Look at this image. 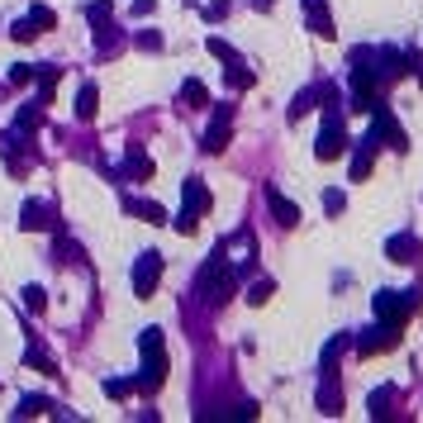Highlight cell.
Here are the masks:
<instances>
[{
    "instance_id": "cell-1",
    "label": "cell",
    "mask_w": 423,
    "mask_h": 423,
    "mask_svg": "<svg viewBox=\"0 0 423 423\" xmlns=\"http://www.w3.org/2000/svg\"><path fill=\"white\" fill-rule=\"evenodd\" d=\"M143 352V371H138V390H157L167 380V347H162V329H143L138 338Z\"/></svg>"
},
{
    "instance_id": "cell-2",
    "label": "cell",
    "mask_w": 423,
    "mask_h": 423,
    "mask_svg": "<svg viewBox=\"0 0 423 423\" xmlns=\"http://www.w3.org/2000/svg\"><path fill=\"white\" fill-rule=\"evenodd\" d=\"M343 153H347V133H343V105H324V128H319L314 157H319V162H338Z\"/></svg>"
},
{
    "instance_id": "cell-3",
    "label": "cell",
    "mask_w": 423,
    "mask_h": 423,
    "mask_svg": "<svg viewBox=\"0 0 423 423\" xmlns=\"http://www.w3.org/2000/svg\"><path fill=\"white\" fill-rule=\"evenodd\" d=\"M157 281H162V252H143L138 262H133V295L153 300Z\"/></svg>"
},
{
    "instance_id": "cell-4",
    "label": "cell",
    "mask_w": 423,
    "mask_h": 423,
    "mask_svg": "<svg viewBox=\"0 0 423 423\" xmlns=\"http://www.w3.org/2000/svg\"><path fill=\"white\" fill-rule=\"evenodd\" d=\"M376 128H371V138L380 143V148H395V153H405L409 148V138H405V128H400V119H395L390 110H385V105H376Z\"/></svg>"
},
{
    "instance_id": "cell-5",
    "label": "cell",
    "mask_w": 423,
    "mask_h": 423,
    "mask_svg": "<svg viewBox=\"0 0 423 423\" xmlns=\"http://www.w3.org/2000/svg\"><path fill=\"white\" fill-rule=\"evenodd\" d=\"M229 133H234V105H219L209 128H204V153H224L229 148Z\"/></svg>"
},
{
    "instance_id": "cell-6",
    "label": "cell",
    "mask_w": 423,
    "mask_h": 423,
    "mask_svg": "<svg viewBox=\"0 0 423 423\" xmlns=\"http://www.w3.org/2000/svg\"><path fill=\"white\" fill-rule=\"evenodd\" d=\"M390 347H400V324H385V329H371L366 338L357 343L361 357H376V352H390Z\"/></svg>"
},
{
    "instance_id": "cell-7",
    "label": "cell",
    "mask_w": 423,
    "mask_h": 423,
    "mask_svg": "<svg viewBox=\"0 0 423 423\" xmlns=\"http://www.w3.org/2000/svg\"><path fill=\"white\" fill-rule=\"evenodd\" d=\"M376 314L385 319V324H405V319H409L405 290H380V295H376Z\"/></svg>"
},
{
    "instance_id": "cell-8",
    "label": "cell",
    "mask_w": 423,
    "mask_h": 423,
    "mask_svg": "<svg viewBox=\"0 0 423 423\" xmlns=\"http://www.w3.org/2000/svg\"><path fill=\"white\" fill-rule=\"evenodd\" d=\"M300 10H304V24H309L314 33H319V38H333V15H329V5H324V0H300Z\"/></svg>"
},
{
    "instance_id": "cell-9",
    "label": "cell",
    "mask_w": 423,
    "mask_h": 423,
    "mask_svg": "<svg viewBox=\"0 0 423 423\" xmlns=\"http://www.w3.org/2000/svg\"><path fill=\"white\" fill-rule=\"evenodd\" d=\"M19 229H24V234L53 229V214H48V204H38V200H24V209H19Z\"/></svg>"
},
{
    "instance_id": "cell-10",
    "label": "cell",
    "mask_w": 423,
    "mask_h": 423,
    "mask_svg": "<svg viewBox=\"0 0 423 423\" xmlns=\"http://www.w3.org/2000/svg\"><path fill=\"white\" fill-rule=\"evenodd\" d=\"M376 77L380 81H400V77H405V72H409V57H400V53H390V48H380V53H376Z\"/></svg>"
},
{
    "instance_id": "cell-11",
    "label": "cell",
    "mask_w": 423,
    "mask_h": 423,
    "mask_svg": "<svg viewBox=\"0 0 423 423\" xmlns=\"http://www.w3.org/2000/svg\"><path fill=\"white\" fill-rule=\"evenodd\" d=\"M267 209L276 214V224H281V229H295V224H300V209L285 200V195H276V190H267Z\"/></svg>"
},
{
    "instance_id": "cell-12",
    "label": "cell",
    "mask_w": 423,
    "mask_h": 423,
    "mask_svg": "<svg viewBox=\"0 0 423 423\" xmlns=\"http://www.w3.org/2000/svg\"><path fill=\"white\" fill-rule=\"evenodd\" d=\"M95 48H100V57H114V53L124 48V33L105 19V24H95Z\"/></svg>"
},
{
    "instance_id": "cell-13",
    "label": "cell",
    "mask_w": 423,
    "mask_h": 423,
    "mask_svg": "<svg viewBox=\"0 0 423 423\" xmlns=\"http://www.w3.org/2000/svg\"><path fill=\"white\" fill-rule=\"evenodd\" d=\"M376 148H380L376 138L357 143V153H352V181H366V176H371V153H376Z\"/></svg>"
},
{
    "instance_id": "cell-14",
    "label": "cell",
    "mask_w": 423,
    "mask_h": 423,
    "mask_svg": "<svg viewBox=\"0 0 423 423\" xmlns=\"http://www.w3.org/2000/svg\"><path fill=\"white\" fill-rule=\"evenodd\" d=\"M95 100H100V95H95V81H86V86L77 91V100H72V110H77L81 124H91V119H95Z\"/></svg>"
},
{
    "instance_id": "cell-15",
    "label": "cell",
    "mask_w": 423,
    "mask_h": 423,
    "mask_svg": "<svg viewBox=\"0 0 423 423\" xmlns=\"http://www.w3.org/2000/svg\"><path fill=\"white\" fill-rule=\"evenodd\" d=\"M181 195H186V214H195V219L209 209V190H204V181H186V190H181Z\"/></svg>"
},
{
    "instance_id": "cell-16",
    "label": "cell",
    "mask_w": 423,
    "mask_h": 423,
    "mask_svg": "<svg viewBox=\"0 0 423 423\" xmlns=\"http://www.w3.org/2000/svg\"><path fill=\"white\" fill-rule=\"evenodd\" d=\"M124 209H128V214H138L143 224H167V209L153 204V200H124Z\"/></svg>"
},
{
    "instance_id": "cell-17",
    "label": "cell",
    "mask_w": 423,
    "mask_h": 423,
    "mask_svg": "<svg viewBox=\"0 0 423 423\" xmlns=\"http://www.w3.org/2000/svg\"><path fill=\"white\" fill-rule=\"evenodd\" d=\"M319 409H324V414H343V395H338V376H324V390H319Z\"/></svg>"
},
{
    "instance_id": "cell-18",
    "label": "cell",
    "mask_w": 423,
    "mask_h": 423,
    "mask_svg": "<svg viewBox=\"0 0 423 423\" xmlns=\"http://www.w3.org/2000/svg\"><path fill=\"white\" fill-rule=\"evenodd\" d=\"M414 252H419V248H414V238H409V234H395L390 243H385V257H390V262H414Z\"/></svg>"
},
{
    "instance_id": "cell-19",
    "label": "cell",
    "mask_w": 423,
    "mask_h": 423,
    "mask_svg": "<svg viewBox=\"0 0 423 423\" xmlns=\"http://www.w3.org/2000/svg\"><path fill=\"white\" fill-rule=\"evenodd\" d=\"M43 124V105L33 100V105H24V110L15 114V133H33V128Z\"/></svg>"
},
{
    "instance_id": "cell-20",
    "label": "cell",
    "mask_w": 423,
    "mask_h": 423,
    "mask_svg": "<svg viewBox=\"0 0 423 423\" xmlns=\"http://www.w3.org/2000/svg\"><path fill=\"white\" fill-rule=\"evenodd\" d=\"M24 361H29L33 371H43V376H57V361H53V352H43L38 343H33L29 352H24Z\"/></svg>"
},
{
    "instance_id": "cell-21",
    "label": "cell",
    "mask_w": 423,
    "mask_h": 423,
    "mask_svg": "<svg viewBox=\"0 0 423 423\" xmlns=\"http://www.w3.org/2000/svg\"><path fill=\"white\" fill-rule=\"evenodd\" d=\"M224 81H229V91H252V72L248 67H238V62H229V72H224Z\"/></svg>"
},
{
    "instance_id": "cell-22",
    "label": "cell",
    "mask_w": 423,
    "mask_h": 423,
    "mask_svg": "<svg viewBox=\"0 0 423 423\" xmlns=\"http://www.w3.org/2000/svg\"><path fill=\"white\" fill-rule=\"evenodd\" d=\"M314 100H319V86H309V91H300V95H295V105H290V124H300V119L314 110Z\"/></svg>"
},
{
    "instance_id": "cell-23",
    "label": "cell",
    "mask_w": 423,
    "mask_h": 423,
    "mask_svg": "<svg viewBox=\"0 0 423 423\" xmlns=\"http://www.w3.org/2000/svg\"><path fill=\"white\" fill-rule=\"evenodd\" d=\"M128 176H133V181H148V176H153V162L143 157V148H128Z\"/></svg>"
},
{
    "instance_id": "cell-24",
    "label": "cell",
    "mask_w": 423,
    "mask_h": 423,
    "mask_svg": "<svg viewBox=\"0 0 423 423\" xmlns=\"http://www.w3.org/2000/svg\"><path fill=\"white\" fill-rule=\"evenodd\" d=\"M181 100H186L190 110H204V105H209V91H204L200 81H186V86H181Z\"/></svg>"
},
{
    "instance_id": "cell-25",
    "label": "cell",
    "mask_w": 423,
    "mask_h": 423,
    "mask_svg": "<svg viewBox=\"0 0 423 423\" xmlns=\"http://www.w3.org/2000/svg\"><path fill=\"white\" fill-rule=\"evenodd\" d=\"M271 295H276V281H257V285L248 290V304H267Z\"/></svg>"
},
{
    "instance_id": "cell-26",
    "label": "cell",
    "mask_w": 423,
    "mask_h": 423,
    "mask_svg": "<svg viewBox=\"0 0 423 423\" xmlns=\"http://www.w3.org/2000/svg\"><path fill=\"white\" fill-rule=\"evenodd\" d=\"M110 15H114V5H110V0H95V5H86V19H91V24H105Z\"/></svg>"
},
{
    "instance_id": "cell-27",
    "label": "cell",
    "mask_w": 423,
    "mask_h": 423,
    "mask_svg": "<svg viewBox=\"0 0 423 423\" xmlns=\"http://www.w3.org/2000/svg\"><path fill=\"white\" fill-rule=\"evenodd\" d=\"M29 19H33V29H53V24H57V15H53L48 5H33V10H29Z\"/></svg>"
},
{
    "instance_id": "cell-28",
    "label": "cell",
    "mask_w": 423,
    "mask_h": 423,
    "mask_svg": "<svg viewBox=\"0 0 423 423\" xmlns=\"http://www.w3.org/2000/svg\"><path fill=\"white\" fill-rule=\"evenodd\" d=\"M43 409H53V405H48V400H38V395H29V400H24L15 414H19V419H33V414H43Z\"/></svg>"
},
{
    "instance_id": "cell-29",
    "label": "cell",
    "mask_w": 423,
    "mask_h": 423,
    "mask_svg": "<svg viewBox=\"0 0 423 423\" xmlns=\"http://www.w3.org/2000/svg\"><path fill=\"white\" fill-rule=\"evenodd\" d=\"M390 400H395V390H390V385H385V390H371V419H380Z\"/></svg>"
},
{
    "instance_id": "cell-30",
    "label": "cell",
    "mask_w": 423,
    "mask_h": 423,
    "mask_svg": "<svg viewBox=\"0 0 423 423\" xmlns=\"http://www.w3.org/2000/svg\"><path fill=\"white\" fill-rule=\"evenodd\" d=\"M209 53H214V57H219V62H238L234 43H224V38H209Z\"/></svg>"
},
{
    "instance_id": "cell-31",
    "label": "cell",
    "mask_w": 423,
    "mask_h": 423,
    "mask_svg": "<svg viewBox=\"0 0 423 423\" xmlns=\"http://www.w3.org/2000/svg\"><path fill=\"white\" fill-rule=\"evenodd\" d=\"M324 209H329V214H343L347 195H343V190H324Z\"/></svg>"
},
{
    "instance_id": "cell-32",
    "label": "cell",
    "mask_w": 423,
    "mask_h": 423,
    "mask_svg": "<svg viewBox=\"0 0 423 423\" xmlns=\"http://www.w3.org/2000/svg\"><path fill=\"white\" fill-rule=\"evenodd\" d=\"M43 304H48V300H43V285H29V290H24V309H29V314H38Z\"/></svg>"
},
{
    "instance_id": "cell-33",
    "label": "cell",
    "mask_w": 423,
    "mask_h": 423,
    "mask_svg": "<svg viewBox=\"0 0 423 423\" xmlns=\"http://www.w3.org/2000/svg\"><path fill=\"white\" fill-rule=\"evenodd\" d=\"M33 77H38L33 62H15V67H10V81H15V86H24V81H33Z\"/></svg>"
},
{
    "instance_id": "cell-34",
    "label": "cell",
    "mask_w": 423,
    "mask_h": 423,
    "mask_svg": "<svg viewBox=\"0 0 423 423\" xmlns=\"http://www.w3.org/2000/svg\"><path fill=\"white\" fill-rule=\"evenodd\" d=\"M10 38H19V43H29V38H38V29H33V19H19L15 29H10Z\"/></svg>"
},
{
    "instance_id": "cell-35",
    "label": "cell",
    "mask_w": 423,
    "mask_h": 423,
    "mask_svg": "<svg viewBox=\"0 0 423 423\" xmlns=\"http://www.w3.org/2000/svg\"><path fill=\"white\" fill-rule=\"evenodd\" d=\"M128 390H133V380H105V395H110V400H124Z\"/></svg>"
},
{
    "instance_id": "cell-36",
    "label": "cell",
    "mask_w": 423,
    "mask_h": 423,
    "mask_svg": "<svg viewBox=\"0 0 423 423\" xmlns=\"http://www.w3.org/2000/svg\"><path fill=\"white\" fill-rule=\"evenodd\" d=\"M195 224H200V219H195V214H186V209H181V214H176V234H195Z\"/></svg>"
},
{
    "instance_id": "cell-37",
    "label": "cell",
    "mask_w": 423,
    "mask_h": 423,
    "mask_svg": "<svg viewBox=\"0 0 423 423\" xmlns=\"http://www.w3.org/2000/svg\"><path fill=\"white\" fill-rule=\"evenodd\" d=\"M138 48L143 53H157V48H162V33H138Z\"/></svg>"
},
{
    "instance_id": "cell-38",
    "label": "cell",
    "mask_w": 423,
    "mask_h": 423,
    "mask_svg": "<svg viewBox=\"0 0 423 423\" xmlns=\"http://www.w3.org/2000/svg\"><path fill=\"white\" fill-rule=\"evenodd\" d=\"M157 10V0H133V15H153Z\"/></svg>"
},
{
    "instance_id": "cell-39",
    "label": "cell",
    "mask_w": 423,
    "mask_h": 423,
    "mask_svg": "<svg viewBox=\"0 0 423 423\" xmlns=\"http://www.w3.org/2000/svg\"><path fill=\"white\" fill-rule=\"evenodd\" d=\"M271 5H276V0H257V10H271Z\"/></svg>"
},
{
    "instance_id": "cell-40",
    "label": "cell",
    "mask_w": 423,
    "mask_h": 423,
    "mask_svg": "<svg viewBox=\"0 0 423 423\" xmlns=\"http://www.w3.org/2000/svg\"><path fill=\"white\" fill-rule=\"evenodd\" d=\"M419 77H423V62H419Z\"/></svg>"
}]
</instances>
